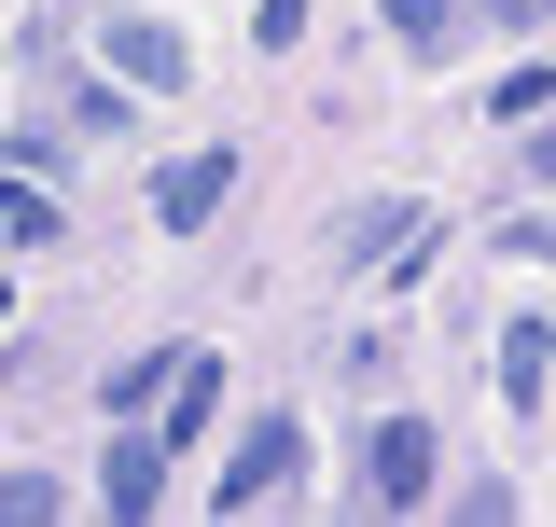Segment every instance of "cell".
Listing matches in <instances>:
<instances>
[{
  "instance_id": "6da1fadb",
  "label": "cell",
  "mask_w": 556,
  "mask_h": 527,
  "mask_svg": "<svg viewBox=\"0 0 556 527\" xmlns=\"http://www.w3.org/2000/svg\"><path fill=\"white\" fill-rule=\"evenodd\" d=\"M167 430L139 416V430H112V459H98V527H153V500H167Z\"/></svg>"
},
{
  "instance_id": "7a4b0ae2",
  "label": "cell",
  "mask_w": 556,
  "mask_h": 527,
  "mask_svg": "<svg viewBox=\"0 0 556 527\" xmlns=\"http://www.w3.org/2000/svg\"><path fill=\"white\" fill-rule=\"evenodd\" d=\"M292 472H306V430H292V416H251V430H237V459H223V514L278 500Z\"/></svg>"
},
{
  "instance_id": "3957f363",
  "label": "cell",
  "mask_w": 556,
  "mask_h": 527,
  "mask_svg": "<svg viewBox=\"0 0 556 527\" xmlns=\"http://www.w3.org/2000/svg\"><path fill=\"white\" fill-rule=\"evenodd\" d=\"M362 486H376V514H404L417 486H431V416H376L362 430Z\"/></svg>"
},
{
  "instance_id": "277c9868",
  "label": "cell",
  "mask_w": 556,
  "mask_h": 527,
  "mask_svg": "<svg viewBox=\"0 0 556 527\" xmlns=\"http://www.w3.org/2000/svg\"><path fill=\"white\" fill-rule=\"evenodd\" d=\"M223 195H237V153H181V167L153 181V222H167V236H208Z\"/></svg>"
},
{
  "instance_id": "5b68a950",
  "label": "cell",
  "mask_w": 556,
  "mask_h": 527,
  "mask_svg": "<svg viewBox=\"0 0 556 527\" xmlns=\"http://www.w3.org/2000/svg\"><path fill=\"white\" fill-rule=\"evenodd\" d=\"M98 56L126 69V83H195V42H181V28H153V14H112V42H98Z\"/></svg>"
},
{
  "instance_id": "8992f818",
  "label": "cell",
  "mask_w": 556,
  "mask_h": 527,
  "mask_svg": "<svg viewBox=\"0 0 556 527\" xmlns=\"http://www.w3.org/2000/svg\"><path fill=\"white\" fill-rule=\"evenodd\" d=\"M543 375H556V333H543V320H501V402L529 416V402H543Z\"/></svg>"
},
{
  "instance_id": "52a82bcc",
  "label": "cell",
  "mask_w": 556,
  "mask_h": 527,
  "mask_svg": "<svg viewBox=\"0 0 556 527\" xmlns=\"http://www.w3.org/2000/svg\"><path fill=\"white\" fill-rule=\"evenodd\" d=\"M208 416H223V361H208V347H181V375H167V445H195Z\"/></svg>"
},
{
  "instance_id": "ba28073f",
  "label": "cell",
  "mask_w": 556,
  "mask_h": 527,
  "mask_svg": "<svg viewBox=\"0 0 556 527\" xmlns=\"http://www.w3.org/2000/svg\"><path fill=\"white\" fill-rule=\"evenodd\" d=\"M543 98H556V69H501V83H486V112H501V126H543Z\"/></svg>"
},
{
  "instance_id": "9c48e42d",
  "label": "cell",
  "mask_w": 556,
  "mask_h": 527,
  "mask_svg": "<svg viewBox=\"0 0 556 527\" xmlns=\"http://www.w3.org/2000/svg\"><path fill=\"white\" fill-rule=\"evenodd\" d=\"M0 527H56V472H0Z\"/></svg>"
},
{
  "instance_id": "30bf717a",
  "label": "cell",
  "mask_w": 556,
  "mask_h": 527,
  "mask_svg": "<svg viewBox=\"0 0 556 527\" xmlns=\"http://www.w3.org/2000/svg\"><path fill=\"white\" fill-rule=\"evenodd\" d=\"M390 236H417V208H404V195H390V208H362V222H348V264H376Z\"/></svg>"
},
{
  "instance_id": "8fae6325",
  "label": "cell",
  "mask_w": 556,
  "mask_h": 527,
  "mask_svg": "<svg viewBox=\"0 0 556 527\" xmlns=\"http://www.w3.org/2000/svg\"><path fill=\"white\" fill-rule=\"evenodd\" d=\"M445 527H515V486H501V472H486V486H459V500H445Z\"/></svg>"
},
{
  "instance_id": "7c38bea8",
  "label": "cell",
  "mask_w": 556,
  "mask_h": 527,
  "mask_svg": "<svg viewBox=\"0 0 556 527\" xmlns=\"http://www.w3.org/2000/svg\"><path fill=\"white\" fill-rule=\"evenodd\" d=\"M376 14H390L404 42H445V28H459V0H376Z\"/></svg>"
},
{
  "instance_id": "4fadbf2b",
  "label": "cell",
  "mask_w": 556,
  "mask_h": 527,
  "mask_svg": "<svg viewBox=\"0 0 556 527\" xmlns=\"http://www.w3.org/2000/svg\"><path fill=\"white\" fill-rule=\"evenodd\" d=\"M292 28H306V0H251V42H265V56L292 42Z\"/></svg>"
},
{
  "instance_id": "5bb4252c",
  "label": "cell",
  "mask_w": 556,
  "mask_h": 527,
  "mask_svg": "<svg viewBox=\"0 0 556 527\" xmlns=\"http://www.w3.org/2000/svg\"><path fill=\"white\" fill-rule=\"evenodd\" d=\"M486 14H501V28H543V14H556V0H486Z\"/></svg>"
}]
</instances>
